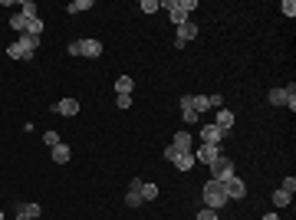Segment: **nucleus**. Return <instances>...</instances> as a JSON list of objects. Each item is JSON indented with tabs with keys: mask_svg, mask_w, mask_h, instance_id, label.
I'll return each instance as SVG.
<instances>
[{
	"mask_svg": "<svg viewBox=\"0 0 296 220\" xmlns=\"http://www.w3.org/2000/svg\"><path fill=\"white\" fill-rule=\"evenodd\" d=\"M204 207H210V211H220V207L227 204V194H224V184L220 181H214V178H210L208 184H204Z\"/></svg>",
	"mask_w": 296,
	"mask_h": 220,
	"instance_id": "obj_1",
	"label": "nucleus"
},
{
	"mask_svg": "<svg viewBox=\"0 0 296 220\" xmlns=\"http://www.w3.org/2000/svg\"><path fill=\"white\" fill-rule=\"evenodd\" d=\"M210 168V178H214V181H230V178H234V161H230V158H218V161H214V165H208Z\"/></svg>",
	"mask_w": 296,
	"mask_h": 220,
	"instance_id": "obj_2",
	"label": "nucleus"
},
{
	"mask_svg": "<svg viewBox=\"0 0 296 220\" xmlns=\"http://www.w3.org/2000/svg\"><path fill=\"white\" fill-rule=\"evenodd\" d=\"M191 155H194V161H201V165H214L218 158H224V151H220V145H201V148H194Z\"/></svg>",
	"mask_w": 296,
	"mask_h": 220,
	"instance_id": "obj_3",
	"label": "nucleus"
},
{
	"mask_svg": "<svg viewBox=\"0 0 296 220\" xmlns=\"http://www.w3.org/2000/svg\"><path fill=\"white\" fill-rule=\"evenodd\" d=\"M191 10H198V0H174V7H172V20L174 23H188V13Z\"/></svg>",
	"mask_w": 296,
	"mask_h": 220,
	"instance_id": "obj_4",
	"label": "nucleus"
},
{
	"mask_svg": "<svg viewBox=\"0 0 296 220\" xmlns=\"http://www.w3.org/2000/svg\"><path fill=\"white\" fill-rule=\"evenodd\" d=\"M76 56L99 59V56H102V43H99V39H92V36H89V39H79V43H76Z\"/></svg>",
	"mask_w": 296,
	"mask_h": 220,
	"instance_id": "obj_5",
	"label": "nucleus"
},
{
	"mask_svg": "<svg viewBox=\"0 0 296 220\" xmlns=\"http://www.w3.org/2000/svg\"><path fill=\"white\" fill-rule=\"evenodd\" d=\"M16 46H20V53H24V59H33L40 49V36H30V33H20V39H16Z\"/></svg>",
	"mask_w": 296,
	"mask_h": 220,
	"instance_id": "obj_6",
	"label": "nucleus"
},
{
	"mask_svg": "<svg viewBox=\"0 0 296 220\" xmlns=\"http://www.w3.org/2000/svg\"><path fill=\"white\" fill-rule=\"evenodd\" d=\"M224 194H227V201H240V197H247V184L234 174L230 181H224Z\"/></svg>",
	"mask_w": 296,
	"mask_h": 220,
	"instance_id": "obj_7",
	"label": "nucleus"
},
{
	"mask_svg": "<svg viewBox=\"0 0 296 220\" xmlns=\"http://www.w3.org/2000/svg\"><path fill=\"white\" fill-rule=\"evenodd\" d=\"M201 138H204V145H220V142L227 138V132H220V128L210 122V125H204V128H201Z\"/></svg>",
	"mask_w": 296,
	"mask_h": 220,
	"instance_id": "obj_8",
	"label": "nucleus"
},
{
	"mask_svg": "<svg viewBox=\"0 0 296 220\" xmlns=\"http://www.w3.org/2000/svg\"><path fill=\"white\" fill-rule=\"evenodd\" d=\"M172 148H174V151H181V155H188V151H194V138H191L188 132H174Z\"/></svg>",
	"mask_w": 296,
	"mask_h": 220,
	"instance_id": "obj_9",
	"label": "nucleus"
},
{
	"mask_svg": "<svg viewBox=\"0 0 296 220\" xmlns=\"http://www.w3.org/2000/svg\"><path fill=\"white\" fill-rule=\"evenodd\" d=\"M142 184H145L142 178H132V188H128V194H125V204L128 207H142L145 204V201H142Z\"/></svg>",
	"mask_w": 296,
	"mask_h": 220,
	"instance_id": "obj_10",
	"label": "nucleus"
},
{
	"mask_svg": "<svg viewBox=\"0 0 296 220\" xmlns=\"http://www.w3.org/2000/svg\"><path fill=\"white\" fill-rule=\"evenodd\" d=\"M194 36H198V23H191V20H188V23L178 26V39H174V46H184V43H191Z\"/></svg>",
	"mask_w": 296,
	"mask_h": 220,
	"instance_id": "obj_11",
	"label": "nucleus"
},
{
	"mask_svg": "<svg viewBox=\"0 0 296 220\" xmlns=\"http://www.w3.org/2000/svg\"><path fill=\"white\" fill-rule=\"evenodd\" d=\"M53 112L56 115H66V118H72L79 112V99H60V102L53 105Z\"/></svg>",
	"mask_w": 296,
	"mask_h": 220,
	"instance_id": "obj_12",
	"label": "nucleus"
},
{
	"mask_svg": "<svg viewBox=\"0 0 296 220\" xmlns=\"http://www.w3.org/2000/svg\"><path fill=\"white\" fill-rule=\"evenodd\" d=\"M214 125H218L220 132H230V128H234V112L218 109V115H214Z\"/></svg>",
	"mask_w": 296,
	"mask_h": 220,
	"instance_id": "obj_13",
	"label": "nucleus"
},
{
	"mask_svg": "<svg viewBox=\"0 0 296 220\" xmlns=\"http://www.w3.org/2000/svg\"><path fill=\"white\" fill-rule=\"evenodd\" d=\"M50 151H53V161H56V165H66V161H70V155H72V151H70V145H53V148H50Z\"/></svg>",
	"mask_w": 296,
	"mask_h": 220,
	"instance_id": "obj_14",
	"label": "nucleus"
},
{
	"mask_svg": "<svg viewBox=\"0 0 296 220\" xmlns=\"http://www.w3.org/2000/svg\"><path fill=\"white\" fill-rule=\"evenodd\" d=\"M172 165L178 168V171H191V168H194L198 161H194V155L188 151V155H178V158H174V161H172Z\"/></svg>",
	"mask_w": 296,
	"mask_h": 220,
	"instance_id": "obj_15",
	"label": "nucleus"
},
{
	"mask_svg": "<svg viewBox=\"0 0 296 220\" xmlns=\"http://www.w3.org/2000/svg\"><path fill=\"white\" fill-rule=\"evenodd\" d=\"M132 89H135L132 76H118V79H116V92H118V95H132Z\"/></svg>",
	"mask_w": 296,
	"mask_h": 220,
	"instance_id": "obj_16",
	"label": "nucleus"
},
{
	"mask_svg": "<svg viewBox=\"0 0 296 220\" xmlns=\"http://www.w3.org/2000/svg\"><path fill=\"white\" fill-rule=\"evenodd\" d=\"M191 109L198 112V118L204 115V112L210 109V102H208V95H191Z\"/></svg>",
	"mask_w": 296,
	"mask_h": 220,
	"instance_id": "obj_17",
	"label": "nucleus"
},
{
	"mask_svg": "<svg viewBox=\"0 0 296 220\" xmlns=\"http://www.w3.org/2000/svg\"><path fill=\"white\" fill-rule=\"evenodd\" d=\"M270 201H273V207H290V201H293V194H286V191H273L270 194Z\"/></svg>",
	"mask_w": 296,
	"mask_h": 220,
	"instance_id": "obj_18",
	"label": "nucleus"
},
{
	"mask_svg": "<svg viewBox=\"0 0 296 220\" xmlns=\"http://www.w3.org/2000/svg\"><path fill=\"white\" fill-rule=\"evenodd\" d=\"M24 33H30V36H43V20H40V16H30Z\"/></svg>",
	"mask_w": 296,
	"mask_h": 220,
	"instance_id": "obj_19",
	"label": "nucleus"
},
{
	"mask_svg": "<svg viewBox=\"0 0 296 220\" xmlns=\"http://www.w3.org/2000/svg\"><path fill=\"white\" fill-rule=\"evenodd\" d=\"M266 102H270V105H286V89H270Z\"/></svg>",
	"mask_w": 296,
	"mask_h": 220,
	"instance_id": "obj_20",
	"label": "nucleus"
},
{
	"mask_svg": "<svg viewBox=\"0 0 296 220\" xmlns=\"http://www.w3.org/2000/svg\"><path fill=\"white\" fill-rule=\"evenodd\" d=\"M66 10H70V13H82V10H92V0H72Z\"/></svg>",
	"mask_w": 296,
	"mask_h": 220,
	"instance_id": "obj_21",
	"label": "nucleus"
},
{
	"mask_svg": "<svg viewBox=\"0 0 296 220\" xmlns=\"http://www.w3.org/2000/svg\"><path fill=\"white\" fill-rule=\"evenodd\" d=\"M142 201H158V188H155V184H142Z\"/></svg>",
	"mask_w": 296,
	"mask_h": 220,
	"instance_id": "obj_22",
	"label": "nucleus"
},
{
	"mask_svg": "<svg viewBox=\"0 0 296 220\" xmlns=\"http://www.w3.org/2000/svg\"><path fill=\"white\" fill-rule=\"evenodd\" d=\"M138 10H142V13H158V10H162V3H158V0H142Z\"/></svg>",
	"mask_w": 296,
	"mask_h": 220,
	"instance_id": "obj_23",
	"label": "nucleus"
},
{
	"mask_svg": "<svg viewBox=\"0 0 296 220\" xmlns=\"http://www.w3.org/2000/svg\"><path fill=\"white\" fill-rule=\"evenodd\" d=\"M10 26H14L16 33H24L26 30V16L24 13H14V16H10Z\"/></svg>",
	"mask_w": 296,
	"mask_h": 220,
	"instance_id": "obj_24",
	"label": "nucleus"
},
{
	"mask_svg": "<svg viewBox=\"0 0 296 220\" xmlns=\"http://www.w3.org/2000/svg\"><path fill=\"white\" fill-rule=\"evenodd\" d=\"M20 13H24L26 20H30V16H36V3H33V0H24V3H20Z\"/></svg>",
	"mask_w": 296,
	"mask_h": 220,
	"instance_id": "obj_25",
	"label": "nucleus"
},
{
	"mask_svg": "<svg viewBox=\"0 0 296 220\" xmlns=\"http://www.w3.org/2000/svg\"><path fill=\"white\" fill-rule=\"evenodd\" d=\"M20 214H26V217H40V204H20Z\"/></svg>",
	"mask_w": 296,
	"mask_h": 220,
	"instance_id": "obj_26",
	"label": "nucleus"
},
{
	"mask_svg": "<svg viewBox=\"0 0 296 220\" xmlns=\"http://www.w3.org/2000/svg\"><path fill=\"white\" fill-rule=\"evenodd\" d=\"M286 105H290V112H296V86L286 89Z\"/></svg>",
	"mask_w": 296,
	"mask_h": 220,
	"instance_id": "obj_27",
	"label": "nucleus"
},
{
	"mask_svg": "<svg viewBox=\"0 0 296 220\" xmlns=\"http://www.w3.org/2000/svg\"><path fill=\"white\" fill-rule=\"evenodd\" d=\"M208 102H210V109H224V95H208Z\"/></svg>",
	"mask_w": 296,
	"mask_h": 220,
	"instance_id": "obj_28",
	"label": "nucleus"
},
{
	"mask_svg": "<svg viewBox=\"0 0 296 220\" xmlns=\"http://www.w3.org/2000/svg\"><path fill=\"white\" fill-rule=\"evenodd\" d=\"M280 10H283L286 16H296V3H293V0H283V3H280Z\"/></svg>",
	"mask_w": 296,
	"mask_h": 220,
	"instance_id": "obj_29",
	"label": "nucleus"
},
{
	"mask_svg": "<svg viewBox=\"0 0 296 220\" xmlns=\"http://www.w3.org/2000/svg\"><path fill=\"white\" fill-rule=\"evenodd\" d=\"M194 220H218V211H210V207H204V211L198 214Z\"/></svg>",
	"mask_w": 296,
	"mask_h": 220,
	"instance_id": "obj_30",
	"label": "nucleus"
},
{
	"mask_svg": "<svg viewBox=\"0 0 296 220\" xmlns=\"http://www.w3.org/2000/svg\"><path fill=\"white\" fill-rule=\"evenodd\" d=\"M7 56H10V59H24V53H20L16 43H10V46H7Z\"/></svg>",
	"mask_w": 296,
	"mask_h": 220,
	"instance_id": "obj_31",
	"label": "nucleus"
},
{
	"mask_svg": "<svg viewBox=\"0 0 296 220\" xmlns=\"http://www.w3.org/2000/svg\"><path fill=\"white\" fill-rule=\"evenodd\" d=\"M43 142L53 148V145H60V135H56V132H46V135H43Z\"/></svg>",
	"mask_w": 296,
	"mask_h": 220,
	"instance_id": "obj_32",
	"label": "nucleus"
},
{
	"mask_svg": "<svg viewBox=\"0 0 296 220\" xmlns=\"http://www.w3.org/2000/svg\"><path fill=\"white\" fill-rule=\"evenodd\" d=\"M116 102H118V109H128V105H132V95H118Z\"/></svg>",
	"mask_w": 296,
	"mask_h": 220,
	"instance_id": "obj_33",
	"label": "nucleus"
},
{
	"mask_svg": "<svg viewBox=\"0 0 296 220\" xmlns=\"http://www.w3.org/2000/svg\"><path fill=\"white\" fill-rule=\"evenodd\" d=\"M283 191H286V194H293V191H296V178H286V181H283Z\"/></svg>",
	"mask_w": 296,
	"mask_h": 220,
	"instance_id": "obj_34",
	"label": "nucleus"
},
{
	"mask_svg": "<svg viewBox=\"0 0 296 220\" xmlns=\"http://www.w3.org/2000/svg\"><path fill=\"white\" fill-rule=\"evenodd\" d=\"M178 155H181V151H174L172 145H168V148H164V161H174V158H178Z\"/></svg>",
	"mask_w": 296,
	"mask_h": 220,
	"instance_id": "obj_35",
	"label": "nucleus"
},
{
	"mask_svg": "<svg viewBox=\"0 0 296 220\" xmlns=\"http://www.w3.org/2000/svg\"><path fill=\"white\" fill-rule=\"evenodd\" d=\"M264 220H280V214H264Z\"/></svg>",
	"mask_w": 296,
	"mask_h": 220,
	"instance_id": "obj_36",
	"label": "nucleus"
},
{
	"mask_svg": "<svg viewBox=\"0 0 296 220\" xmlns=\"http://www.w3.org/2000/svg\"><path fill=\"white\" fill-rule=\"evenodd\" d=\"M16 220H30V217H26V214H20V217H16Z\"/></svg>",
	"mask_w": 296,
	"mask_h": 220,
	"instance_id": "obj_37",
	"label": "nucleus"
},
{
	"mask_svg": "<svg viewBox=\"0 0 296 220\" xmlns=\"http://www.w3.org/2000/svg\"><path fill=\"white\" fill-rule=\"evenodd\" d=\"M0 220H4V214H0Z\"/></svg>",
	"mask_w": 296,
	"mask_h": 220,
	"instance_id": "obj_38",
	"label": "nucleus"
}]
</instances>
